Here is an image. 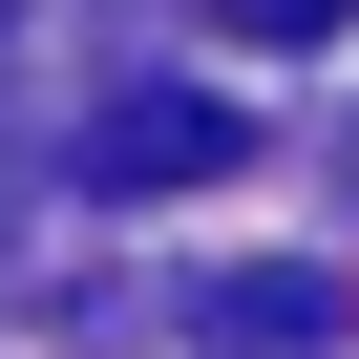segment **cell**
Wrapping results in <instances>:
<instances>
[{"label": "cell", "mask_w": 359, "mask_h": 359, "mask_svg": "<svg viewBox=\"0 0 359 359\" xmlns=\"http://www.w3.org/2000/svg\"><path fill=\"white\" fill-rule=\"evenodd\" d=\"M212 169H254V127H233L212 85H127V106L85 127V191H127V212H148V191H212Z\"/></svg>", "instance_id": "obj_1"}, {"label": "cell", "mask_w": 359, "mask_h": 359, "mask_svg": "<svg viewBox=\"0 0 359 359\" xmlns=\"http://www.w3.org/2000/svg\"><path fill=\"white\" fill-rule=\"evenodd\" d=\"M212 338H254V359H275V338H338V275H233Z\"/></svg>", "instance_id": "obj_2"}, {"label": "cell", "mask_w": 359, "mask_h": 359, "mask_svg": "<svg viewBox=\"0 0 359 359\" xmlns=\"http://www.w3.org/2000/svg\"><path fill=\"white\" fill-rule=\"evenodd\" d=\"M212 22H233V43H338L359 0H212Z\"/></svg>", "instance_id": "obj_3"}]
</instances>
